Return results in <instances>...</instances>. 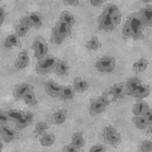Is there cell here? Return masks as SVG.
<instances>
[{"instance_id": "obj_28", "label": "cell", "mask_w": 152, "mask_h": 152, "mask_svg": "<svg viewBox=\"0 0 152 152\" xmlns=\"http://www.w3.org/2000/svg\"><path fill=\"white\" fill-rule=\"evenodd\" d=\"M102 47V42L99 41L98 37H91L90 39L86 42V48L90 51H96Z\"/></svg>"}, {"instance_id": "obj_14", "label": "cell", "mask_w": 152, "mask_h": 152, "mask_svg": "<svg viewBox=\"0 0 152 152\" xmlns=\"http://www.w3.org/2000/svg\"><path fill=\"white\" fill-rule=\"evenodd\" d=\"M29 91H32V86L29 84H19L15 86V89H14L13 94L17 99H23Z\"/></svg>"}, {"instance_id": "obj_41", "label": "cell", "mask_w": 152, "mask_h": 152, "mask_svg": "<svg viewBox=\"0 0 152 152\" xmlns=\"http://www.w3.org/2000/svg\"><path fill=\"white\" fill-rule=\"evenodd\" d=\"M23 118L28 122V124H31V123L33 122V113L32 112H26L23 113Z\"/></svg>"}, {"instance_id": "obj_37", "label": "cell", "mask_w": 152, "mask_h": 152, "mask_svg": "<svg viewBox=\"0 0 152 152\" xmlns=\"http://www.w3.org/2000/svg\"><path fill=\"white\" fill-rule=\"evenodd\" d=\"M122 33H123V36H124V38H133V32H132L131 27H129V24H128L127 22L124 23V26H123Z\"/></svg>"}, {"instance_id": "obj_30", "label": "cell", "mask_w": 152, "mask_h": 152, "mask_svg": "<svg viewBox=\"0 0 152 152\" xmlns=\"http://www.w3.org/2000/svg\"><path fill=\"white\" fill-rule=\"evenodd\" d=\"M4 46L7 48H13V47H18L19 46V38L15 34H10L8 36V38L4 41Z\"/></svg>"}, {"instance_id": "obj_5", "label": "cell", "mask_w": 152, "mask_h": 152, "mask_svg": "<svg viewBox=\"0 0 152 152\" xmlns=\"http://www.w3.org/2000/svg\"><path fill=\"white\" fill-rule=\"evenodd\" d=\"M95 67L99 72L109 74L115 69V60L113 57H102L95 62Z\"/></svg>"}, {"instance_id": "obj_8", "label": "cell", "mask_w": 152, "mask_h": 152, "mask_svg": "<svg viewBox=\"0 0 152 152\" xmlns=\"http://www.w3.org/2000/svg\"><path fill=\"white\" fill-rule=\"evenodd\" d=\"M114 28H115V26L113 24L110 17H109L105 12H103L102 15L99 17V29L104 31V32H110Z\"/></svg>"}, {"instance_id": "obj_36", "label": "cell", "mask_w": 152, "mask_h": 152, "mask_svg": "<svg viewBox=\"0 0 152 152\" xmlns=\"http://www.w3.org/2000/svg\"><path fill=\"white\" fill-rule=\"evenodd\" d=\"M140 150L142 152H151L152 151V142H151V140H146V141L142 142Z\"/></svg>"}, {"instance_id": "obj_43", "label": "cell", "mask_w": 152, "mask_h": 152, "mask_svg": "<svg viewBox=\"0 0 152 152\" xmlns=\"http://www.w3.org/2000/svg\"><path fill=\"white\" fill-rule=\"evenodd\" d=\"M96 151H104V147L102 145H95L90 148V152H96Z\"/></svg>"}, {"instance_id": "obj_16", "label": "cell", "mask_w": 152, "mask_h": 152, "mask_svg": "<svg viewBox=\"0 0 152 152\" xmlns=\"http://www.w3.org/2000/svg\"><path fill=\"white\" fill-rule=\"evenodd\" d=\"M0 132H1V138H3V141L5 142V143L12 142L14 138H18L17 133L14 132L13 129H10V128L5 127V126H1V129H0Z\"/></svg>"}, {"instance_id": "obj_2", "label": "cell", "mask_w": 152, "mask_h": 152, "mask_svg": "<svg viewBox=\"0 0 152 152\" xmlns=\"http://www.w3.org/2000/svg\"><path fill=\"white\" fill-rule=\"evenodd\" d=\"M126 22L129 24L131 29L133 32V38H134V39H142V38H143V34H142V29H143L145 26L142 24V22H141L138 14H137V13L131 14V15L127 18Z\"/></svg>"}, {"instance_id": "obj_3", "label": "cell", "mask_w": 152, "mask_h": 152, "mask_svg": "<svg viewBox=\"0 0 152 152\" xmlns=\"http://www.w3.org/2000/svg\"><path fill=\"white\" fill-rule=\"evenodd\" d=\"M103 140L105 141V143L110 145L113 147H117L121 143V134L114 127L108 126L103 131Z\"/></svg>"}, {"instance_id": "obj_18", "label": "cell", "mask_w": 152, "mask_h": 152, "mask_svg": "<svg viewBox=\"0 0 152 152\" xmlns=\"http://www.w3.org/2000/svg\"><path fill=\"white\" fill-rule=\"evenodd\" d=\"M150 86L148 85H140L138 88H137L134 91H133L131 94V96L133 98H138V99H142V98H146V96H148V94H150Z\"/></svg>"}, {"instance_id": "obj_29", "label": "cell", "mask_w": 152, "mask_h": 152, "mask_svg": "<svg viewBox=\"0 0 152 152\" xmlns=\"http://www.w3.org/2000/svg\"><path fill=\"white\" fill-rule=\"evenodd\" d=\"M84 137H83V133L81 132H76L72 134V145L76 147V148H81V147H84Z\"/></svg>"}, {"instance_id": "obj_38", "label": "cell", "mask_w": 152, "mask_h": 152, "mask_svg": "<svg viewBox=\"0 0 152 152\" xmlns=\"http://www.w3.org/2000/svg\"><path fill=\"white\" fill-rule=\"evenodd\" d=\"M142 117H143L145 118V119H146V122L147 123H148V126H151V119H152V112H151V109L148 108V109H147V110L143 113V114H142Z\"/></svg>"}, {"instance_id": "obj_42", "label": "cell", "mask_w": 152, "mask_h": 152, "mask_svg": "<svg viewBox=\"0 0 152 152\" xmlns=\"http://www.w3.org/2000/svg\"><path fill=\"white\" fill-rule=\"evenodd\" d=\"M8 119H9V117H8L7 113H4V112L0 113V123H1V126H5Z\"/></svg>"}, {"instance_id": "obj_27", "label": "cell", "mask_w": 152, "mask_h": 152, "mask_svg": "<svg viewBox=\"0 0 152 152\" xmlns=\"http://www.w3.org/2000/svg\"><path fill=\"white\" fill-rule=\"evenodd\" d=\"M60 22L66 23V24H69L70 27H72L75 24V18L72 15V13L65 10V12H62L60 14Z\"/></svg>"}, {"instance_id": "obj_19", "label": "cell", "mask_w": 152, "mask_h": 152, "mask_svg": "<svg viewBox=\"0 0 152 152\" xmlns=\"http://www.w3.org/2000/svg\"><path fill=\"white\" fill-rule=\"evenodd\" d=\"M69 64L66 62V61H56V65H55V67H53V72L56 75H60V76H62V75H66L69 72Z\"/></svg>"}, {"instance_id": "obj_24", "label": "cell", "mask_w": 152, "mask_h": 152, "mask_svg": "<svg viewBox=\"0 0 152 152\" xmlns=\"http://www.w3.org/2000/svg\"><path fill=\"white\" fill-rule=\"evenodd\" d=\"M66 117H67L66 110L61 109V110H57L53 113V115H52V122H53L55 124H62V123L66 121Z\"/></svg>"}, {"instance_id": "obj_22", "label": "cell", "mask_w": 152, "mask_h": 152, "mask_svg": "<svg viewBox=\"0 0 152 152\" xmlns=\"http://www.w3.org/2000/svg\"><path fill=\"white\" fill-rule=\"evenodd\" d=\"M53 27L60 32V34H61V36H64L65 38H66V37H69V36L71 34V27H70L69 24H66V23H62V22H60V20H58Z\"/></svg>"}, {"instance_id": "obj_32", "label": "cell", "mask_w": 152, "mask_h": 152, "mask_svg": "<svg viewBox=\"0 0 152 152\" xmlns=\"http://www.w3.org/2000/svg\"><path fill=\"white\" fill-rule=\"evenodd\" d=\"M65 41V37L60 34V32L53 27L52 28V36H51V42L55 45H61Z\"/></svg>"}, {"instance_id": "obj_7", "label": "cell", "mask_w": 152, "mask_h": 152, "mask_svg": "<svg viewBox=\"0 0 152 152\" xmlns=\"http://www.w3.org/2000/svg\"><path fill=\"white\" fill-rule=\"evenodd\" d=\"M104 12L110 17L114 26H118L121 23V18H122L121 10L118 9V7L115 5V4H108V5L105 7V9H104Z\"/></svg>"}, {"instance_id": "obj_23", "label": "cell", "mask_w": 152, "mask_h": 152, "mask_svg": "<svg viewBox=\"0 0 152 152\" xmlns=\"http://www.w3.org/2000/svg\"><path fill=\"white\" fill-rule=\"evenodd\" d=\"M147 66H148V61L146 58H140L133 64V71H134V74L143 72V71L147 69Z\"/></svg>"}, {"instance_id": "obj_6", "label": "cell", "mask_w": 152, "mask_h": 152, "mask_svg": "<svg viewBox=\"0 0 152 152\" xmlns=\"http://www.w3.org/2000/svg\"><path fill=\"white\" fill-rule=\"evenodd\" d=\"M33 52H34V57L38 60H42L47 56L48 52V45L42 37H37L34 42H33Z\"/></svg>"}, {"instance_id": "obj_31", "label": "cell", "mask_w": 152, "mask_h": 152, "mask_svg": "<svg viewBox=\"0 0 152 152\" xmlns=\"http://www.w3.org/2000/svg\"><path fill=\"white\" fill-rule=\"evenodd\" d=\"M133 124H134L138 129H146L148 126V123L146 122V119L142 115H134L133 117Z\"/></svg>"}, {"instance_id": "obj_15", "label": "cell", "mask_w": 152, "mask_h": 152, "mask_svg": "<svg viewBox=\"0 0 152 152\" xmlns=\"http://www.w3.org/2000/svg\"><path fill=\"white\" fill-rule=\"evenodd\" d=\"M140 85H142L141 84V80L138 79V77H129L127 80V83L124 84V86H126V94H128V95H131L134 90L140 86Z\"/></svg>"}, {"instance_id": "obj_26", "label": "cell", "mask_w": 152, "mask_h": 152, "mask_svg": "<svg viewBox=\"0 0 152 152\" xmlns=\"http://www.w3.org/2000/svg\"><path fill=\"white\" fill-rule=\"evenodd\" d=\"M55 141H56V137L55 134H52V133H45V134H42L41 136V145L42 146H45V147H50L55 143Z\"/></svg>"}, {"instance_id": "obj_17", "label": "cell", "mask_w": 152, "mask_h": 152, "mask_svg": "<svg viewBox=\"0 0 152 152\" xmlns=\"http://www.w3.org/2000/svg\"><path fill=\"white\" fill-rule=\"evenodd\" d=\"M28 19H29V23H31V27L33 28H41L42 26V22H43V18H42L41 13L38 12H33L31 14H28Z\"/></svg>"}, {"instance_id": "obj_35", "label": "cell", "mask_w": 152, "mask_h": 152, "mask_svg": "<svg viewBox=\"0 0 152 152\" xmlns=\"http://www.w3.org/2000/svg\"><path fill=\"white\" fill-rule=\"evenodd\" d=\"M23 102L28 105H37V99H36V95L33 94V91H29L24 98H23Z\"/></svg>"}, {"instance_id": "obj_9", "label": "cell", "mask_w": 152, "mask_h": 152, "mask_svg": "<svg viewBox=\"0 0 152 152\" xmlns=\"http://www.w3.org/2000/svg\"><path fill=\"white\" fill-rule=\"evenodd\" d=\"M29 28H31L29 19H28V15H26V17H23L20 20H19L18 26L15 27V33H17V36H18V37L26 36L27 33H28V31H29Z\"/></svg>"}, {"instance_id": "obj_40", "label": "cell", "mask_w": 152, "mask_h": 152, "mask_svg": "<svg viewBox=\"0 0 152 152\" xmlns=\"http://www.w3.org/2000/svg\"><path fill=\"white\" fill-rule=\"evenodd\" d=\"M62 151L64 152H76V151H79V148H76V147L71 143V145H66L65 147H62Z\"/></svg>"}, {"instance_id": "obj_20", "label": "cell", "mask_w": 152, "mask_h": 152, "mask_svg": "<svg viewBox=\"0 0 152 152\" xmlns=\"http://www.w3.org/2000/svg\"><path fill=\"white\" fill-rule=\"evenodd\" d=\"M74 94H75L74 88H71V86H61L58 98H61L62 100H71V99H74Z\"/></svg>"}, {"instance_id": "obj_10", "label": "cell", "mask_w": 152, "mask_h": 152, "mask_svg": "<svg viewBox=\"0 0 152 152\" xmlns=\"http://www.w3.org/2000/svg\"><path fill=\"white\" fill-rule=\"evenodd\" d=\"M109 94L112 95L114 99H122L126 96V86L123 83H118L114 84L113 86L109 90Z\"/></svg>"}, {"instance_id": "obj_44", "label": "cell", "mask_w": 152, "mask_h": 152, "mask_svg": "<svg viewBox=\"0 0 152 152\" xmlns=\"http://www.w3.org/2000/svg\"><path fill=\"white\" fill-rule=\"evenodd\" d=\"M4 19H5V9L1 7L0 8V24L4 23Z\"/></svg>"}, {"instance_id": "obj_33", "label": "cell", "mask_w": 152, "mask_h": 152, "mask_svg": "<svg viewBox=\"0 0 152 152\" xmlns=\"http://www.w3.org/2000/svg\"><path fill=\"white\" fill-rule=\"evenodd\" d=\"M47 128H48V126H47L46 122H38L37 124H36V128H34V132H33V134L37 136V137H39L42 134H45L46 131H47Z\"/></svg>"}, {"instance_id": "obj_39", "label": "cell", "mask_w": 152, "mask_h": 152, "mask_svg": "<svg viewBox=\"0 0 152 152\" xmlns=\"http://www.w3.org/2000/svg\"><path fill=\"white\" fill-rule=\"evenodd\" d=\"M15 126L18 129H23V128H26L28 126V122L24 119V118H22V119H19L18 122H15Z\"/></svg>"}, {"instance_id": "obj_11", "label": "cell", "mask_w": 152, "mask_h": 152, "mask_svg": "<svg viewBox=\"0 0 152 152\" xmlns=\"http://www.w3.org/2000/svg\"><path fill=\"white\" fill-rule=\"evenodd\" d=\"M28 65H29V56H28L27 50L19 52L17 61H15V67L19 70H23V69H26Z\"/></svg>"}, {"instance_id": "obj_46", "label": "cell", "mask_w": 152, "mask_h": 152, "mask_svg": "<svg viewBox=\"0 0 152 152\" xmlns=\"http://www.w3.org/2000/svg\"><path fill=\"white\" fill-rule=\"evenodd\" d=\"M64 4H67V5H77L79 1L77 0H65Z\"/></svg>"}, {"instance_id": "obj_45", "label": "cell", "mask_w": 152, "mask_h": 152, "mask_svg": "<svg viewBox=\"0 0 152 152\" xmlns=\"http://www.w3.org/2000/svg\"><path fill=\"white\" fill-rule=\"evenodd\" d=\"M103 0H91L90 1V4H91L93 7H100V5H103Z\"/></svg>"}, {"instance_id": "obj_12", "label": "cell", "mask_w": 152, "mask_h": 152, "mask_svg": "<svg viewBox=\"0 0 152 152\" xmlns=\"http://www.w3.org/2000/svg\"><path fill=\"white\" fill-rule=\"evenodd\" d=\"M45 89L48 95H51V96H58L60 95V90H61V85H58L56 81H53V80H48L46 84H45Z\"/></svg>"}, {"instance_id": "obj_1", "label": "cell", "mask_w": 152, "mask_h": 152, "mask_svg": "<svg viewBox=\"0 0 152 152\" xmlns=\"http://www.w3.org/2000/svg\"><path fill=\"white\" fill-rule=\"evenodd\" d=\"M109 103H110V100L108 98V93H103L98 99H93L90 102V107H89L90 115H98V114L103 113L109 105Z\"/></svg>"}, {"instance_id": "obj_13", "label": "cell", "mask_w": 152, "mask_h": 152, "mask_svg": "<svg viewBox=\"0 0 152 152\" xmlns=\"http://www.w3.org/2000/svg\"><path fill=\"white\" fill-rule=\"evenodd\" d=\"M138 15H140V19H141L142 24L147 26V27H151V23H152V10H151V7L141 9L140 13H138Z\"/></svg>"}, {"instance_id": "obj_4", "label": "cell", "mask_w": 152, "mask_h": 152, "mask_svg": "<svg viewBox=\"0 0 152 152\" xmlns=\"http://www.w3.org/2000/svg\"><path fill=\"white\" fill-rule=\"evenodd\" d=\"M56 58L52 56H46L45 58H42L38 61V64L36 65V71L41 75H45V74H48L51 71H53V67L56 65Z\"/></svg>"}, {"instance_id": "obj_25", "label": "cell", "mask_w": 152, "mask_h": 152, "mask_svg": "<svg viewBox=\"0 0 152 152\" xmlns=\"http://www.w3.org/2000/svg\"><path fill=\"white\" fill-rule=\"evenodd\" d=\"M150 107H148V104H147L146 102H137L134 105H133V114L134 115H142L147 109H148Z\"/></svg>"}, {"instance_id": "obj_34", "label": "cell", "mask_w": 152, "mask_h": 152, "mask_svg": "<svg viewBox=\"0 0 152 152\" xmlns=\"http://www.w3.org/2000/svg\"><path fill=\"white\" fill-rule=\"evenodd\" d=\"M7 114H8L9 119H12L14 122H18L19 119H22L23 118V113L19 112V110H15V109H10V110H8Z\"/></svg>"}, {"instance_id": "obj_21", "label": "cell", "mask_w": 152, "mask_h": 152, "mask_svg": "<svg viewBox=\"0 0 152 152\" xmlns=\"http://www.w3.org/2000/svg\"><path fill=\"white\" fill-rule=\"evenodd\" d=\"M88 88H89V84L86 80H84L81 77H76L74 80V90L76 93H84Z\"/></svg>"}]
</instances>
